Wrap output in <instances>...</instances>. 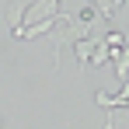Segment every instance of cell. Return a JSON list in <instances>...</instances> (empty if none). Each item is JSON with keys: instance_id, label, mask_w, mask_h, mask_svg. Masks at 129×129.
Returning a JSON list of instances; mask_svg holds the SVG:
<instances>
[{"instance_id": "4", "label": "cell", "mask_w": 129, "mask_h": 129, "mask_svg": "<svg viewBox=\"0 0 129 129\" xmlns=\"http://www.w3.org/2000/svg\"><path fill=\"white\" fill-rule=\"evenodd\" d=\"M112 63H115V77H119V84H126L129 80V42L119 49V52H112Z\"/></svg>"}, {"instance_id": "8", "label": "cell", "mask_w": 129, "mask_h": 129, "mask_svg": "<svg viewBox=\"0 0 129 129\" xmlns=\"http://www.w3.org/2000/svg\"><path fill=\"white\" fill-rule=\"evenodd\" d=\"M112 59V52H108L105 45H101V39H98V45H94V56H91V66H101V63H108Z\"/></svg>"}, {"instance_id": "2", "label": "cell", "mask_w": 129, "mask_h": 129, "mask_svg": "<svg viewBox=\"0 0 129 129\" xmlns=\"http://www.w3.org/2000/svg\"><path fill=\"white\" fill-rule=\"evenodd\" d=\"M28 7H31V0H11V4H7V28H14V35L24 28Z\"/></svg>"}, {"instance_id": "7", "label": "cell", "mask_w": 129, "mask_h": 129, "mask_svg": "<svg viewBox=\"0 0 129 129\" xmlns=\"http://www.w3.org/2000/svg\"><path fill=\"white\" fill-rule=\"evenodd\" d=\"M101 45H105L108 52H119V49L126 45V35H122V31H108L105 39H101Z\"/></svg>"}, {"instance_id": "3", "label": "cell", "mask_w": 129, "mask_h": 129, "mask_svg": "<svg viewBox=\"0 0 129 129\" xmlns=\"http://www.w3.org/2000/svg\"><path fill=\"white\" fill-rule=\"evenodd\" d=\"M94 101H98V108H122V105H129V80L119 87V94H105V91H98Z\"/></svg>"}, {"instance_id": "5", "label": "cell", "mask_w": 129, "mask_h": 129, "mask_svg": "<svg viewBox=\"0 0 129 129\" xmlns=\"http://www.w3.org/2000/svg\"><path fill=\"white\" fill-rule=\"evenodd\" d=\"M94 45H98V39H94V35H91V39H80V42H73V52H77V63H80V70L91 63V56H94Z\"/></svg>"}, {"instance_id": "6", "label": "cell", "mask_w": 129, "mask_h": 129, "mask_svg": "<svg viewBox=\"0 0 129 129\" xmlns=\"http://www.w3.org/2000/svg\"><path fill=\"white\" fill-rule=\"evenodd\" d=\"M91 4H94V11H98L101 18H115V11H119L126 0H91Z\"/></svg>"}, {"instance_id": "1", "label": "cell", "mask_w": 129, "mask_h": 129, "mask_svg": "<svg viewBox=\"0 0 129 129\" xmlns=\"http://www.w3.org/2000/svg\"><path fill=\"white\" fill-rule=\"evenodd\" d=\"M56 14H59V0H31L28 14H24V28H31V24H39V21H49Z\"/></svg>"}]
</instances>
